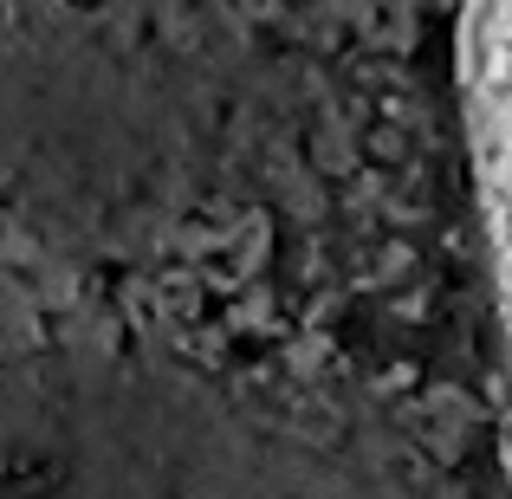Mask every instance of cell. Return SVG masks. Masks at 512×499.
I'll return each mask as SVG.
<instances>
[{"mask_svg": "<svg viewBox=\"0 0 512 499\" xmlns=\"http://www.w3.org/2000/svg\"><path fill=\"white\" fill-rule=\"evenodd\" d=\"M467 117H474V169L493 240V279H500V312L512 337V0H474Z\"/></svg>", "mask_w": 512, "mask_h": 499, "instance_id": "obj_1", "label": "cell"}]
</instances>
